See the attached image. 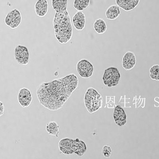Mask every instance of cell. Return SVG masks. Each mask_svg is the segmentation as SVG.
I'll use <instances>...</instances> for the list:
<instances>
[{
  "mask_svg": "<svg viewBox=\"0 0 159 159\" xmlns=\"http://www.w3.org/2000/svg\"><path fill=\"white\" fill-rule=\"evenodd\" d=\"M78 85L77 76L70 74L51 81L42 82L37 89V97L43 107L55 111L63 107Z\"/></svg>",
  "mask_w": 159,
  "mask_h": 159,
  "instance_id": "1",
  "label": "cell"
},
{
  "mask_svg": "<svg viewBox=\"0 0 159 159\" xmlns=\"http://www.w3.org/2000/svg\"><path fill=\"white\" fill-rule=\"evenodd\" d=\"M55 38L61 44H66L71 39L72 25L67 10L62 13L56 12L53 20Z\"/></svg>",
  "mask_w": 159,
  "mask_h": 159,
  "instance_id": "2",
  "label": "cell"
},
{
  "mask_svg": "<svg viewBox=\"0 0 159 159\" xmlns=\"http://www.w3.org/2000/svg\"><path fill=\"white\" fill-rule=\"evenodd\" d=\"M84 103L89 113H93L101 108L103 98L96 89L89 88L84 95Z\"/></svg>",
  "mask_w": 159,
  "mask_h": 159,
  "instance_id": "3",
  "label": "cell"
},
{
  "mask_svg": "<svg viewBox=\"0 0 159 159\" xmlns=\"http://www.w3.org/2000/svg\"><path fill=\"white\" fill-rule=\"evenodd\" d=\"M120 79V74L119 70L114 66H110L105 69L102 79L104 84L108 87L117 86Z\"/></svg>",
  "mask_w": 159,
  "mask_h": 159,
  "instance_id": "4",
  "label": "cell"
},
{
  "mask_svg": "<svg viewBox=\"0 0 159 159\" xmlns=\"http://www.w3.org/2000/svg\"><path fill=\"white\" fill-rule=\"evenodd\" d=\"M76 69L79 75L84 79L91 77L94 71L93 65L86 59H82L78 62Z\"/></svg>",
  "mask_w": 159,
  "mask_h": 159,
  "instance_id": "5",
  "label": "cell"
},
{
  "mask_svg": "<svg viewBox=\"0 0 159 159\" xmlns=\"http://www.w3.org/2000/svg\"><path fill=\"white\" fill-rule=\"evenodd\" d=\"M15 59L19 64L26 65L30 59L29 50L28 48L22 45H18L15 49Z\"/></svg>",
  "mask_w": 159,
  "mask_h": 159,
  "instance_id": "6",
  "label": "cell"
},
{
  "mask_svg": "<svg viewBox=\"0 0 159 159\" xmlns=\"http://www.w3.org/2000/svg\"><path fill=\"white\" fill-rule=\"evenodd\" d=\"M22 16L18 10L15 9L10 11L6 17L5 23L12 29L17 28L20 25Z\"/></svg>",
  "mask_w": 159,
  "mask_h": 159,
  "instance_id": "7",
  "label": "cell"
},
{
  "mask_svg": "<svg viewBox=\"0 0 159 159\" xmlns=\"http://www.w3.org/2000/svg\"><path fill=\"white\" fill-rule=\"evenodd\" d=\"M18 100L21 107L25 108L29 107L32 101V96L30 90L26 88L20 89L18 92Z\"/></svg>",
  "mask_w": 159,
  "mask_h": 159,
  "instance_id": "8",
  "label": "cell"
},
{
  "mask_svg": "<svg viewBox=\"0 0 159 159\" xmlns=\"http://www.w3.org/2000/svg\"><path fill=\"white\" fill-rule=\"evenodd\" d=\"M74 139L70 138L62 139L58 144L60 151L67 155L74 154Z\"/></svg>",
  "mask_w": 159,
  "mask_h": 159,
  "instance_id": "9",
  "label": "cell"
},
{
  "mask_svg": "<svg viewBox=\"0 0 159 159\" xmlns=\"http://www.w3.org/2000/svg\"><path fill=\"white\" fill-rule=\"evenodd\" d=\"M136 61V57L134 52L128 51L125 53L123 57L122 67L126 70H130L135 66Z\"/></svg>",
  "mask_w": 159,
  "mask_h": 159,
  "instance_id": "10",
  "label": "cell"
},
{
  "mask_svg": "<svg viewBox=\"0 0 159 159\" xmlns=\"http://www.w3.org/2000/svg\"><path fill=\"white\" fill-rule=\"evenodd\" d=\"M114 118L116 124L119 127H123L127 123V116L125 110L120 106H116L113 113Z\"/></svg>",
  "mask_w": 159,
  "mask_h": 159,
  "instance_id": "11",
  "label": "cell"
},
{
  "mask_svg": "<svg viewBox=\"0 0 159 159\" xmlns=\"http://www.w3.org/2000/svg\"><path fill=\"white\" fill-rule=\"evenodd\" d=\"M74 27L78 31H81L85 26L86 16L82 11H78L72 17Z\"/></svg>",
  "mask_w": 159,
  "mask_h": 159,
  "instance_id": "12",
  "label": "cell"
},
{
  "mask_svg": "<svg viewBox=\"0 0 159 159\" xmlns=\"http://www.w3.org/2000/svg\"><path fill=\"white\" fill-rule=\"evenodd\" d=\"M140 0H116L117 5L124 11H129L134 9Z\"/></svg>",
  "mask_w": 159,
  "mask_h": 159,
  "instance_id": "13",
  "label": "cell"
},
{
  "mask_svg": "<svg viewBox=\"0 0 159 159\" xmlns=\"http://www.w3.org/2000/svg\"><path fill=\"white\" fill-rule=\"evenodd\" d=\"M35 14L40 17H43L47 15L48 5L47 0H38L35 5Z\"/></svg>",
  "mask_w": 159,
  "mask_h": 159,
  "instance_id": "14",
  "label": "cell"
},
{
  "mask_svg": "<svg viewBox=\"0 0 159 159\" xmlns=\"http://www.w3.org/2000/svg\"><path fill=\"white\" fill-rule=\"evenodd\" d=\"M73 149L74 154L81 157L86 152L87 148L84 142L79 139H74Z\"/></svg>",
  "mask_w": 159,
  "mask_h": 159,
  "instance_id": "15",
  "label": "cell"
},
{
  "mask_svg": "<svg viewBox=\"0 0 159 159\" xmlns=\"http://www.w3.org/2000/svg\"><path fill=\"white\" fill-rule=\"evenodd\" d=\"M119 7L117 5H112L107 8L106 12V16L107 19L115 20L120 15V11Z\"/></svg>",
  "mask_w": 159,
  "mask_h": 159,
  "instance_id": "16",
  "label": "cell"
},
{
  "mask_svg": "<svg viewBox=\"0 0 159 159\" xmlns=\"http://www.w3.org/2000/svg\"><path fill=\"white\" fill-rule=\"evenodd\" d=\"M52 3L56 12L62 13L67 11V0H52Z\"/></svg>",
  "mask_w": 159,
  "mask_h": 159,
  "instance_id": "17",
  "label": "cell"
},
{
  "mask_svg": "<svg viewBox=\"0 0 159 159\" xmlns=\"http://www.w3.org/2000/svg\"><path fill=\"white\" fill-rule=\"evenodd\" d=\"M46 130L50 135L59 137V126L56 122L52 121L48 123L46 126Z\"/></svg>",
  "mask_w": 159,
  "mask_h": 159,
  "instance_id": "18",
  "label": "cell"
},
{
  "mask_svg": "<svg viewBox=\"0 0 159 159\" xmlns=\"http://www.w3.org/2000/svg\"><path fill=\"white\" fill-rule=\"evenodd\" d=\"M93 29L98 34H102L107 30V26L106 22L102 18H99L95 21L93 25Z\"/></svg>",
  "mask_w": 159,
  "mask_h": 159,
  "instance_id": "19",
  "label": "cell"
},
{
  "mask_svg": "<svg viewBox=\"0 0 159 159\" xmlns=\"http://www.w3.org/2000/svg\"><path fill=\"white\" fill-rule=\"evenodd\" d=\"M89 5V0H75L74 7L78 11H82Z\"/></svg>",
  "mask_w": 159,
  "mask_h": 159,
  "instance_id": "20",
  "label": "cell"
},
{
  "mask_svg": "<svg viewBox=\"0 0 159 159\" xmlns=\"http://www.w3.org/2000/svg\"><path fill=\"white\" fill-rule=\"evenodd\" d=\"M150 76L153 80L159 81V65H153L150 68Z\"/></svg>",
  "mask_w": 159,
  "mask_h": 159,
  "instance_id": "21",
  "label": "cell"
},
{
  "mask_svg": "<svg viewBox=\"0 0 159 159\" xmlns=\"http://www.w3.org/2000/svg\"><path fill=\"white\" fill-rule=\"evenodd\" d=\"M111 149L109 146L106 145L103 147L102 150V154L103 157L109 158L111 156Z\"/></svg>",
  "mask_w": 159,
  "mask_h": 159,
  "instance_id": "22",
  "label": "cell"
},
{
  "mask_svg": "<svg viewBox=\"0 0 159 159\" xmlns=\"http://www.w3.org/2000/svg\"><path fill=\"white\" fill-rule=\"evenodd\" d=\"M5 109V106H4L3 103L2 102H1V103H0V116L1 117L4 115Z\"/></svg>",
  "mask_w": 159,
  "mask_h": 159,
  "instance_id": "23",
  "label": "cell"
}]
</instances>
